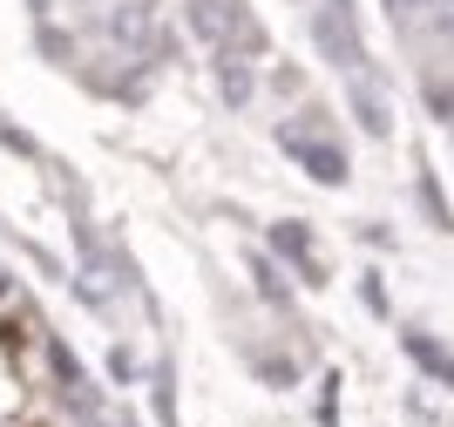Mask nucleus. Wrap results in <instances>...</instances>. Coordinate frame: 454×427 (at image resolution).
Listing matches in <instances>:
<instances>
[{"label": "nucleus", "instance_id": "obj_1", "mask_svg": "<svg viewBox=\"0 0 454 427\" xmlns=\"http://www.w3.org/2000/svg\"><path fill=\"white\" fill-rule=\"evenodd\" d=\"M407 353H414L420 367L434 373V380H448V387H454V353H448V346H434V339H414V333H407Z\"/></svg>", "mask_w": 454, "mask_h": 427}, {"label": "nucleus", "instance_id": "obj_2", "mask_svg": "<svg viewBox=\"0 0 454 427\" xmlns=\"http://www.w3.org/2000/svg\"><path fill=\"white\" fill-rule=\"evenodd\" d=\"M271 244H278L285 258H299V272H305V265H312V238H305L299 224H278V231H271Z\"/></svg>", "mask_w": 454, "mask_h": 427}, {"label": "nucleus", "instance_id": "obj_3", "mask_svg": "<svg viewBox=\"0 0 454 427\" xmlns=\"http://www.w3.org/2000/svg\"><path fill=\"white\" fill-rule=\"evenodd\" d=\"M35 427H55V421H35Z\"/></svg>", "mask_w": 454, "mask_h": 427}]
</instances>
